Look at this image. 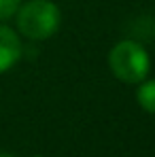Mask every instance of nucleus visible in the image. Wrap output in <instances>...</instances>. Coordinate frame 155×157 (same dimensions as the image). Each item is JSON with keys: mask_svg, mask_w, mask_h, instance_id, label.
<instances>
[{"mask_svg": "<svg viewBox=\"0 0 155 157\" xmlns=\"http://www.w3.org/2000/svg\"><path fill=\"white\" fill-rule=\"evenodd\" d=\"M17 13V30L30 40H47L57 32L62 13L51 0H30L19 4Z\"/></svg>", "mask_w": 155, "mask_h": 157, "instance_id": "1", "label": "nucleus"}, {"mask_svg": "<svg viewBox=\"0 0 155 157\" xmlns=\"http://www.w3.org/2000/svg\"><path fill=\"white\" fill-rule=\"evenodd\" d=\"M108 66L110 72L119 81L138 85L145 81L151 70V59L147 49L136 40H121L117 43L108 53Z\"/></svg>", "mask_w": 155, "mask_h": 157, "instance_id": "2", "label": "nucleus"}, {"mask_svg": "<svg viewBox=\"0 0 155 157\" xmlns=\"http://www.w3.org/2000/svg\"><path fill=\"white\" fill-rule=\"evenodd\" d=\"M21 40L15 30L0 24V75L11 70L21 57Z\"/></svg>", "mask_w": 155, "mask_h": 157, "instance_id": "3", "label": "nucleus"}, {"mask_svg": "<svg viewBox=\"0 0 155 157\" xmlns=\"http://www.w3.org/2000/svg\"><path fill=\"white\" fill-rule=\"evenodd\" d=\"M136 102L142 110L155 115V81H140L136 89Z\"/></svg>", "mask_w": 155, "mask_h": 157, "instance_id": "4", "label": "nucleus"}, {"mask_svg": "<svg viewBox=\"0 0 155 157\" xmlns=\"http://www.w3.org/2000/svg\"><path fill=\"white\" fill-rule=\"evenodd\" d=\"M19 4H21V0H0V21L9 19L11 15H15Z\"/></svg>", "mask_w": 155, "mask_h": 157, "instance_id": "5", "label": "nucleus"}, {"mask_svg": "<svg viewBox=\"0 0 155 157\" xmlns=\"http://www.w3.org/2000/svg\"><path fill=\"white\" fill-rule=\"evenodd\" d=\"M0 157H13V155H9V153H0Z\"/></svg>", "mask_w": 155, "mask_h": 157, "instance_id": "6", "label": "nucleus"}, {"mask_svg": "<svg viewBox=\"0 0 155 157\" xmlns=\"http://www.w3.org/2000/svg\"><path fill=\"white\" fill-rule=\"evenodd\" d=\"M32 157H41V155H32Z\"/></svg>", "mask_w": 155, "mask_h": 157, "instance_id": "7", "label": "nucleus"}, {"mask_svg": "<svg viewBox=\"0 0 155 157\" xmlns=\"http://www.w3.org/2000/svg\"><path fill=\"white\" fill-rule=\"evenodd\" d=\"M153 30H155V28H153Z\"/></svg>", "mask_w": 155, "mask_h": 157, "instance_id": "8", "label": "nucleus"}]
</instances>
